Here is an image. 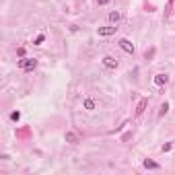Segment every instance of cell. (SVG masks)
I'll use <instances>...</instances> for the list:
<instances>
[{
	"label": "cell",
	"instance_id": "6da1fadb",
	"mask_svg": "<svg viewBox=\"0 0 175 175\" xmlns=\"http://www.w3.org/2000/svg\"><path fill=\"white\" fill-rule=\"evenodd\" d=\"M19 66L23 68V70H27V72H31L35 66H37V60H33V58H23V60L19 62Z\"/></svg>",
	"mask_w": 175,
	"mask_h": 175
},
{
	"label": "cell",
	"instance_id": "7a4b0ae2",
	"mask_svg": "<svg viewBox=\"0 0 175 175\" xmlns=\"http://www.w3.org/2000/svg\"><path fill=\"white\" fill-rule=\"evenodd\" d=\"M120 47L124 52H128V54H134V43L130 39H120Z\"/></svg>",
	"mask_w": 175,
	"mask_h": 175
},
{
	"label": "cell",
	"instance_id": "3957f363",
	"mask_svg": "<svg viewBox=\"0 0 175 175\" xmlns=\"http://www.w3.org/2000/svg\"><path fill=\"white\" fill-rule=\"evenodd\" d=\"M115 25H111V27H99V35L101 37H109V35H113L115 33Z\"/></svg>",
	"mask_w": 175,
	"mask_h": 175
},
{
	"label": "cell",
	"instance_id": "277c9868",
	"mask_svg": "<svg viewBox=\"0 0 175 175\" xmlns=\"http://www.w3.org/2000/svg\"><path fill=\"white\" fill-rule=\"evenodd\" d=\"M167 81H169L167 74H157V76H155V85H157V87H163V85H167Z\"/></svg>",
	"mask_w": 175,
	"mask_h": 175
},
{
	"label": "cell",
	"instance_id": "5b68a950",
	"mask_svg": "<svg viewBox=\"0 0 175 175\" xmlns=\"http://www.w3.org/2000/svg\"><path fill=\"white\" fill-rule=\"evenodd\" d=\"M103 64H105L107 68H117V60L111 58V56H105V58H103Z\"/></svg>",
	"mask_w": 175,
	"mask_h": 175
},
{
	"label": "cell",
	"instance_id": "8992f818",
	"mask_svg": "<svg viewBox=\"0 0 175 175\" xmlns=\"http://www.w3.org/2000/svg\"><path fill=\"white\" fill-rule=\"evenodd\" d=\"M148 105V99H140V103H138V107H136V115H142L144 113V109H146Z\"/></svg>",
	"mask_w": 175,
	"mask_h": 175
},
{
	"label": "cell",
	"instance_id": "52a82bcc",
	"mask_svg": "<svg viewBox=\"0 0 175 175\" xmlns=\"http://www.w3.org/2000/svg\"><path fill=\"white\" fill-rule=\"evenodd\" d=\"M142 165H144V169H159V167H161L159 163L150 161V159H144V163H142Z\"/></svg>",
	"mask_w": 175,
	"mask_h": 175
},
{
	"label": "cell",
	"instance_id": "ba28073f",
	"mask_svg": "<svg viewBox=\"0 0 175 175\" xmlns=\"http://www.w3.org/2000/svg\"><path fill=\"white\" fill-rule=\"evenodd\" d=\"M64 138H66V142H70V144H76V142H78V136L72 134V132H66V134H64Z\"/></svg>",
	"mask_w": 175,
	"mask_h": 175
},
{
	"label": "cell",
	"instance_id": "9c48e42d",
	"mask_svg": "<svg viewBox=\"0 0 175 175\" xmlns=\"http://www.w3.org/2000/svg\"><path fill=\"white\" fill-rule=\"evenodd\" d=\"M120 19H121V14L117 13V10H113V13L109 14V21H111V23H117V21H120Z\"/></svg>",
	"mask_w": 175,
	"mask_h": 175
},
{
	"label": "cell",
	"instance_id": "30bf717a",
	"mask_svg": "<svg viewBox=\"0 0 175 175\" xmlns=\"http://www.w3.org/2000/svg\"><path fill=\"white\" fill-rule=\"evenodd\" d=\"M85 109H89V111H93L95 109V101L93 99H87V101H85Z\"/></svg>",
	"mask_w": 175,
	"mask_h": 175
},
{
	"label": "cell",
	"instance_id": "8fae6325",
	"mask_svg": "<svg viewBox=\"0 0 175 175\" xmlns=\"http://www.w3.org/2000/svg\"><path fill=\"white\" fill-rule=\"evenodd\" d=\"M167 111H169V103L165 101V103H163V105H161V111H159V115H165V113H167Z\"/></svg>",
	"mask_w": 175,
	"mask_h": 175
},
{
	"label": "cell",
	"instance_id": "7c38bea8",
	"mask_svg": "<svg viewBox=\"0 0 175 175\" xmlns=\"http://www.w3.org/2000/svg\"><path fill=\"white\" fill-rule=\"evenodd\" d=\"M10 120H13V121H19L21 120V113H19V111H13V113H10Z\"/></svg>",
	"mask_w": 175,
	"mask_h": 175
},
{
	"label": "cell",
	"instance_id": "4fadbf2b",
	"mask_svg": "<svg viewBox=\"0 0 175 175\" xmlns=\"http://www.w3.org/2000/svg\"><path fill=\"white\" fill-rule=\"evenodd\" d=\"M43 39H46L43 35H37V37H35V46H39V43H43Z\"/></svg>",
	"mask_w": 175,
	"mask_h": 175
},
{
	"label": "cell",
	"instance_id": "5bb4252c",
	"mask_svg": "<svg viewBox=\"0 0 175 175\" xmlns=\"http://www.w3.org/2000/svg\"><path fill=\"white\" fill-rule=\"evenodd\" d=\"M97 2H99V4H101V6H103V4H107L109 0H97Z\"/></svg>",
	"mask_w": 175,
	"mask_h": 175
}]
</instances>
